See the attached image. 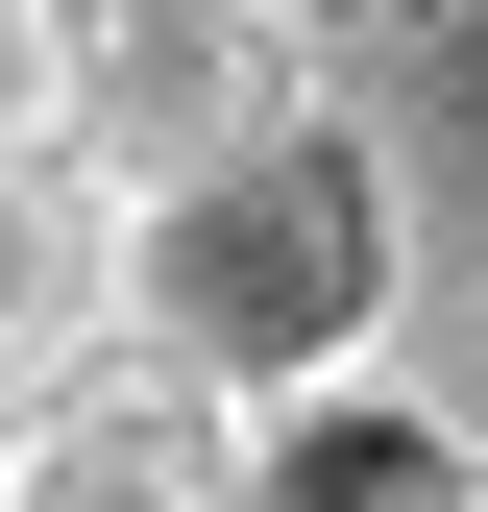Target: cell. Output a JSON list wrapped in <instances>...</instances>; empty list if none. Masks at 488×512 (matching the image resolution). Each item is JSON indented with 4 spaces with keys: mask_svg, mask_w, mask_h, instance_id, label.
I'll use <instances>...</instances> for the list:
<instances>
[{
    "mask_svg": "<svg viewBox=\"0 0 488 512\" xmlns=\"http://www.w3.org/2000/svg\"><path fill=\"white\" fill-rule=\"evenodd\" d=\"M220 512H464V439L391 391V366H342V391H269L244 415Z\"/></svg>",
    "mask_w": 488,
    "mask_h": 512,
    "instance_id": "cell-4",
    "label": "cell"
},
{
    "mask_svg": "<svg viewBox=\"0 0 488 512\" xmlns=\"http://www.w3.org/2000/svg\"><path fill=\"white\" fill-rule=\"evenodd\" d=\"M464 512H488V439H464Z\"/></svg>",
    "mask_w": 488,
    "mask_h": 512,
    "instance_id": "cell-8",
    "label": "cell"
},
{
    "mask_svg": "<svg viewBox=\"0 0 488 512\" xmlns=\"http://www.w3.org/2000/svg\"><path fill=\"white\" fill-rule=\"evenodd\" d=\"M98 342V171L74 147H0V391Z\"/></svg>",
    "mask_w": 488,
    "mask_h": 512,
    "instance_id": "cell-5",
    "label": "cell"
},
{
    "mask_svg": "<svg viewBox=\"0 0 488 512\" xmlns=\"http://www.w3.org/2000/svg\"><path fill=\"white\" fill-rule=\"evenodd\" d=\"M293 25H440V0H293Z\"/></svg>",
    "mask_w": 488,
    "mask_h": 512,
    "instance_id": "cell-7",
    "label": "cell"
},
{
    "mask_svg": "<svg viewBox=\"0 0 488 512\" xmlns=\"http://www.w3.org/2000/svg\"><path fill=\"white\" fill-rule=\"evenodd\" d=\"M220 464H244V415L196 366H147L122 317L0 391V512H220Z\"/></svg>",
    "mask_w": 488,
    "mask_h": 512,
    "instance_id": "cell-3",
    "label": "cell"
},
{
    "mask_svg": "<svg viewBox=\"0 0 488 512\" xmlns=\"http://www.w3.org/2000/svg\"><path fill=\"white\" fill-rule=\"evenodd\" d=\"M98 317L147 366H196L220 415H269V391H342V366H391V317H415V196H391V147L366 122H244L220 171H147V196H98Z\"/></svg>",
    "mask_w": 488,
    "mask_h": 512,
    "instance_id": "cell-1",
    "label": "cell"
},
{
    "mask_svg": "<svg viewBox=\"0 0 488 512\" xmlns=\"http://www.w3.org/2000/svg\"><path fill=\"white\" fill-rule=\"evenodd\" d=\"M0 147H74V0H0Z\"/></svg>",
    "mask_w": 488,
    "mask_h": 512,
    "instance_id": "cell-6",
    "label": "cell"
},
{
    "mask_svg": "<svg viewBox=\"0 0 488 512\" xmlns=\"http://www.w3.org/2000/svg\"><path fill=\"white\" fill-rule=\"evenodd\" d=\"M318 98V25L293 0H74V171H220L244 122Z\"/></svg>",
    "mask_w": 488,
    "mask_h": 512,
    "instance_id": "cell-2",
    "label": "cell"
}]
</instances>
